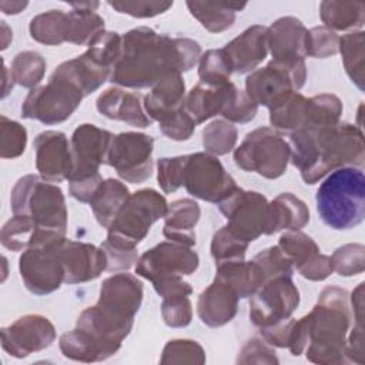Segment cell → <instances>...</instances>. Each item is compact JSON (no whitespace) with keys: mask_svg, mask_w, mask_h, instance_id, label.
<instances>
[{"mask_svg":"<svg viewBox=\"0 0 365 365\" xmlns=\"http://www.w3.org/2000/svg\"><path fill=\"white\" fill-rule=\"evenodd\" d=\"M231 73V63L222 48L208 50L200 57L198 76L201 78V83L224 84L230 81Z\"/></svg>","mask_w":365,"mask_h":365,"instance_id":"cell-43","label":"cell"},{"mask_svg":"<svg viewBox=\"0 0 365 365\" xmlns=\"http://www.w3.org/2000/svg\"><path fill=\"white\" fill-rule=\"evenodd\" d=\"M73 10L67 13V41L77 46H88L104 31V20L94 11L100 3H70Z\"/></svg>","mask_w":365,"mask_h":365,"instance_id":"cell-31","label":"cell"},{"mask_svg":"<svg viewBox=\"0 0 365 365\" xmlns=\"http://www.w3.org/2000/svg\"><path fill=\"white\" fill-rule=\"evenodd\" d=\"M30 36L38 43L47 46H58L67 41V13L61 10H50L31 19Z\"/></svg>","mask_w":365,"mask_h":365,"instance_id":"cell-36","label":"cell"},{"mask_svg":"<svg viewBox=\"0 0 365 365\" xmlns=\"http://www.w3.org/2000/svg\"><path fill=\"white\" fill-rule=\"evenodd\" d=\"M200 207L190 198L174 201L168 205L163 234L173 242L187 247L195 245V225L200 220Z\"/></svg>","mask_w":365,"mask_h":365,"instance_id":"cell-28","label":"cell"},{"mask_svg":"<svg viewBox=\"0 0 365 365\" xmlns=\"http://www.w3.org/2000/svg\"><path fill=\"white\" fill-rule=\"evenodd\" d=\"M184 165H185V155L158 160L157 180L164 192H174L182 185Z\"/></svg>","mask_w":365,"mask_h":365,"instance_id":"cell-51","label":"cell"},{"mask_svg":"<svg viewBox=\"0 0 365 365\" xmlns=\"http://www.w3.org/2000/svg\"><path fill=\"white\" fill-rule=\"evenodd\" d=\"M215 279L231 287L238 298L251 297L259 288V279L252 262L244 259L217 264Z\"/></svg>","mask_w":365,"mask_h":365,"instance_id":"cell-34","label":"cell"},{"mask_svg":"<svg viewBox=\"0 0 365 365\" xmlns=\"http://www.w3.org/2000/svg\"><path fill=\"white\" fill-rule=\"evenodd\" d=\"M10 204L14 215H29L40 230L66 234L67 210L60 187L33 174L24 175L11 190Z\"/></svg>","mask_w":365,"mask_h":365,"instance_id":"cell-5","label":"cell"},{"mask_svg":"<svg viewBox=\"0 0 365 365\" xmlns=\"http://www.w3.org/2000/svg\"><path fill=\"white\" fill-rule=\"evenodd\" d=\"M41 230L29 215H14L1 228V244L11 251H24L33 245Z\"/></svg>","mask_w":365,"mask_h":365,"instance_id":"cell-40","label":"cell"},{"mask_svg":"<svg viewBox=\"0 0 365 365\" xmlns=\"http://www.w3.org/2000/svg\"><path fill=\"white\" fill-rule=\"evenodd\" d=\"M111 76V68L97 60L91 53L64 61L51 74L53 78L64 80L86 97L94 93Z\"/></svg>","mask_w":365,"mask_h":365,"instance_id":"cell-22","label":"cell"},{"mask_svg":"<svg viewBox=\"0 0 365 365\" xmlns=\"http://www.w3.org/2000/svg\"><path fill=\"white\" fill-rule=\"evenodd\" d=\"M220 211L228 220L225 225L237 238L254 241L267 234L268 228V201L257 191L237 188L232 194L218 202Z\"/></svg>","mask_w":365,"mask_h":365,"instance_id":"cell-14","label":"cell"},{"mask_svg":"<svg viewBox=\"0 0 365 365\" xmlns=\"http://www.w3.org/2000/svg\"><path fill=\"white\" fill-rule=\"evenodd\" d=\"M161 315L165 325L168 327H187L192 318V309L188 297L164 298L161 304Z\"/></svg>","mask_w":365,"mask_h":365,"instance_id":"cell-52","label":"cell"},{"mask_svg":"<svg viewBox=\"0 0 365 365\" xmlns=\"http://www.w3.org/2000/svg\"><path fill=\"white\" fill-rule=\"evenodd\" d=\"M167 210L165 198L153 188L130 194L107 228V241L123 248L135 250L148 234L151 225L165 217Z\"/></svg>","mask_w":365,"mask_h":365,"instance_id":"cell-6","label":"cell"},{"mask_svg":"<svg viewBox=\"0 0 365 365\" xmlns=\"http://www.w3.org/2000/svg\"><path fill=\"white\" fill-rule=\"evenodd\" d=\"M235 141L237 128L224 120H215L202 130V145L211 154L224 155L230 153Z\"/></svg>","mask_w":365,"mask_h":365,"instance_id":"cell-44","label":"cell"},{"mask_svg":"<svg viewBox=\"0 0 365 365\" xmlns=\"http://www.w3.org/2000/svg\"><path fill=\"white\" fill-rule=\"evenodd\" d=\"M153 145L154 140L143 133L128 131L113 135L106 164L127 182H144L153 174Z\"/></svg>","mask_w":365,"mask_h":365,"instance_id":"cell-12","label":"cell"},{"mask_svg":"<svg viewBox=\"0 0 365 365\" xmlns=\"http://www.w3.org/2000/svg\"><path fill=\"white\" fill-rule=\"evenodd\" d=\"M309 221V210L305 202L291 192H282L268 202L267 235L281 230L298 231Z\"/></svg>","mask_w":365,"mask_h":365,"instance_id":"cell-30","label":"cell"},{"mask_svg":"<svg viewBox=\"0 0 365 365\" xmlns=\"http://www.w3.org/2000/svg\"><path fill=\"white\" fill-rule=\"evenodd\" d=\"M185 84L180 73L158 81L144 97V110L151 120L158 123L184 107Z\"/></svg>","mask_w":365,"mask_h":365,"instance_id":"cell-26","label":"cell"},{"mask_svg":"<svg viewBox=\"0 0 365 365\" xmlns=\"http://www.w3.org/2000/svg\"><path fill=\"white\" fill-rule=\"evenodd\" d=\"M182 185L191 195L217 204L238 188L220 160L207 153L185 155Z\"/></svg>","mask_w":365,"mask_h":365,"instance_id":"cell-13","label":"cell"},{"mask_svg":"<svg viewBox=\"0 0 365 365\" xmlns=\"http://www.w3.org/2000/svg\"><path fill=\"white\" fill-rule=\"evenodd\" d=\"M68 191L70 195L81 202H90L91 198L94 197V194L97 192V190L100 188L101 182H103V177L98 174L91 175V177H84V178H78V180H71L68 181Z\"/></svg>","mask_w":365,"mask_h":365,"instance_id":"cell-57","label":"cell"},{"mask_svg":"<svg viewBox=\"0 0 365 365\" xmlns=\"http://www.w3.org/2000/svg\"><path fill=\"white\" fill-rule=\"evenodd\" d=\"M307 29L295 17H281L267 29V47L274 61L292 63L304 60Z\"/></svg>","mask_w":365,"mask_h":365,"instance_id":"cell-21","label":"cell"},{"mask_svg":"<svg viewBox=\"0 0 365 365\" xmlns=\"http://www.w3.org/2000/svg\"><path fill=\"white\" fill-rule=\"evenodd\" d=\"M198 255L190 247L178 242H160L145 251L137 261L135 272L153 282L154 289L184 275L192 274L198 268Z\"/></svg>","mask_w":365,"mask_h":365,"instance_id":"cell-10","label":"cell"},{"mask_svg":"<svg viewBox=\"0 0 365 365\" xmlns=\"http://www.w3.org/2000/svg\"><path fill=\"white\" fill-rule=\"evenodd\" d=\"M101 250L107 258V269L106 271H123L128 269L138 261L137 251L130 248H123L108 242L107 240L101 244Z\"/></svg>","mask_w":365,"mask_h":365,"instance_id":"cell-55","label":"cell"},{"mask_svg":"<svg viewBox=\"0 0 365 365\" xmlns=\"http://www.w3.org/2000/svg\"><path fill=\"white\" fill-rule=\"evenodd\" d=\"M56 339L54 325L41 315H26L1 329L4 351L16 358L48 348Z\"/></svg>","mask_w":365,"mask_h":365,"instance_id":"cell-17","label":"cell"},{"mask_svg":"<svg viewBox=\"0 0 365 365\" xmlns=\"http://www.w3.org/2000/svg\"><path fill=\"white\" fill-rule=\"evenodd\" d=\"M27 131L17 121L1 115L0 118V155L1 158H16L24 153Z\"/></svg>","mask_w":365,"mask_h":365,"instance_id":"cell-46","label":"cell"},{"mask_svg":"<svg viewBox=\"0 0 365 365\" xmlns=\"http://www.w3.org/2000/svg\"><path fill=\"white\" fill-rule=\"evenodd\" d=\"M238 299V295L231 287L214 279V282L198 297V317L205 325L212 328L225 325L235 317Z\"/></svg>","mask_w":365,"mask_h":365,"instance_id":"cell-24","label":"cell"},{"mask_svg":"<svg viewBox=\"0 0 365 365\" xmlns=\"http://www.w3.org/2000/svg\"><path fill=\"white\" fill-rule=\"evenodd\" d=\"M46 70V61L44 58L34 51H23L19 53L10 68V77L13 84H19L21 87L27 88H34L37 86Z\"/></svg>","mask_w":365,"mask_h":365,"instance_id":"cell-42","label":"cell"},{"mask_svg":"<svg viewBox=\"0 0 365 365\" xmlns=\"http://www.w3.org/2000/svg\"><path fill=\"white\" fill-rule=\"evenodd\" d=\"M305 77L304 60L292 63L272 60L247 77L245 93L257 106L261 104L272 110L298 91L304 86Z\"/></svg>","mask_w":365,"mask_h":365,"instance_id":"cell-8","label":"cell"},{"mask_svg":"<svg viewBox=\"0 0 365 365\" xmlns=\"http://www.w3.org/2000/svg\"><path fill=\"white\" fill-rule=\"evenodd\" d=\"M319 14L332 31L359 29L365 21V6L362 1H322Z\"/></svg>","mask_w":365,"mask_h":365,"instance_id":"cell-35","label":"cell"},{"mask_svg":"<svg viewBox=\"0 0 365 365\" xmlns=\"http://www.w3.org/2000/svg\"><path fill=\"white\" fill-rule=\"evenodd\" d=\"M36 168L48 182L68 180L73 171V155L68 140L61 131H43L34 140Z\"/></svg>","mask_w":365,"mask_h":365,"instance_id":"cell-18","label":"cell"},{"mask_svg":"<svg viewBox=\"0 0 365 365\" xmlns=\"http://www.w3.org/2000/svg\"><path fill=\"white\" fill-rule=\"evenodd\" d=\"M278 247L307 279L324 281L332 272L331 258L319 252L317 242L304 232L291 231L281 235Z\"/></svg>","mask_w":365,"mask_h":365,"instance_id":"cell-19","label":"cell"},{"mask_svg":"<svg viewBox=\"0 0 365 365\" xmlns=\"http://www.w3.org/2000/svg\"><path fill=\"white\" fill-rule=\"evenodd\" d=\"M238 362H262V364H278L275 352L262 344L258 339H251L241 351V356H238Z\"/></svg>","mask_w":365,"mask_h":365,"instance_id":"cell-56","label":"cell"},{"mask_svg":"<svg viewBox=\"0 0 365 365\" xmlns=\"http://www.w3.org/2000/svg\"><path fill=\"white\" fill-rule=\"evenodd\" d=\"M64 240V235H54L29 247L21 254L20 275L30 292L46 295L58 289L64 282V267L60 255Z\"/></svg>","mask_w":365,"mask_h":365,"instance_id":"cell-9","label":"cell"},{"mask_svg":"<svg viewBox=\"0 0 365 365\" xmlns=\"http://www.w3.org/2000/svg\"><path fill=\"white\" fill-rule=\"evenodd\" d=\"M291 161L307 184H315L329 171L341 167L364 165V138L349 123L297 130L289 135Z\"/></svg>","mask_w":365,"mask_h":365,"instance_id":"cell-3","label":"cell"},{"mask_svg":"<svg viewBox=\"0 0 365 365\" xmlns=\"http://www.w3.org/2000/svg\"><path fill=\"white\" fill-rule=\"evenodd\" d=\"M339 37L325 26L307 30L305 54L317 58H325L338 53Z\"/></svg>","mask_w":365,"mask_h":365,"instance_id":"cell-49","label":"cell"},{"mask_svg":"<svg viewBox=\"0 0 365 365\" xmlns=\"http://www.w3.org/2000/svg\"><path fill=\"white\" fill-rule=\"evenodd\" d=\"M27 6V1H0V9L4 14H17Z\"/></svg>","mask_w":365,"mask_h":365,"instance_id":"cell-60","label":"cell"},{"mask_svg":"<svg viewBox=\"0 0 365 365\" xmlns=\"http://www.w3.org/2000/svg\"><path fill=\"white\" fill-rule=\"evenodd\" d=\"M259 287L277 277H292V262L279 247H269L252 258Z\"/></svg>","mask_w":365,"mask_h":365,"instance_id":"cell-41","label":"cell"},{"mask_svg":"<svg viewBox=\"0 0 365 365\" xmlns=\"http://www.w3.org/2000/svg\"><path fill=\"white\" fill-rule=\"evenodd\" d=\"M115 11L128 14L138 19L154 17L157 14L165 13L173 7V1H148V0H137V1H108Z\"/></svg>","mask_w":365,"mask_h":365,"instance_id":"cell-53","label":"cell"},{"mask_svg":"<svg viewBox=\"0 0 365 365\" xmlns=\"http://www.w3.org/2000/svg\"><path fill=\"white\" fill-rule=\"evenodd\" d=\"M205 355L195 341L174 339L170 341L161 356V364H204Z\"/></svg>","mask_w":365,"mask_h":365,"instance_id":"cell-48","label":"cell"},{"mask_svg":"<svg viewBox=\"0 0 365 365\" xmlns=\"http://www.w3.org/2000/svg\"><path fill=\"white\" fill-rule=\"evenodd\" d=\"M201 47L191 38H171L150 27H137L121 36V54L110 81L128 88H144L174 73L191 70Z\"/></svg>","mask_w":365,"mask_h":365,"instance_id":"cell-1","label":"cell"},{"mask_svg":"<svg viewBox=\"0 0 365 365\" xmlns=\"http://www.w3.org/2000/svg\"><path fill=\"white\" fill-rule=\"evenodd\" d=\"M329 258L332 271L342 277L361 274L365 268V248L361 244H346L339 247Z\"/></svg>","mask_w":365,"mask_h":365,"instance_id":"cell-47","label":"cell"},{"mask_svg":"<svg viewBox=\"0 0 365 365\" xmlns=\"http://www.w3.org/2000/svg\"><path fill=\"white\" fill-rule=\"evenodd\" d=\"M364 282H361L356 289L352 292V307H354V317L356 324L362 325V309H364Z\"/></svg>","mask_w":365,"mask_h":365,"instance_id":"cell-59","label":"cell"},{"mask_svg":"<svg viewBox=\"0 0 365 365\" xmlns=\"http://www.w3.org/2000/svg\"><path fill=\"white\" fill-rule=\"evenodd\" d=\"M64 267V282L80 284L96 279L107 269L104 251L91 244L64 240L60 250Z\"/></svg>","mask_w":365,"mask_h":365,"instance_id":"cell-20","label":"cell"},{"mask_svg":"<svg viewBox=\"0 0 365 365\" xmlns=\"http://www.w3.org/2000/svg\"><path fill=\"white\" fill-rule=\"evenodd\" d=\"M294 321L295 319L288 318V319L277 322L274 325L264 327V328H261V334L268 344H271L274 346H279V348H285V346L288 348Z\"/></svg>","mask_w":365,"mask_h":365,"instance_id":"cell-58","label":"cell"},{"mask_svg":"<svg viewBox=\"0 0 365 365\" xmlns=\"http://www.w3.org/2000/svg\"><path fill=\"white\" fill-rule=\"evenodd\" d=\"M351 324L348 292L339 287H327L312 311L294 321L288 348L292 355L305 354L315 364H342L346 334Z\"/></svg>","mask_w":365,"mask_h":365,"instance_id":"cell-2","label":"cell"},{"mask_svg":"<svg viewBox=\"0 0 365 365\" xmlns=\"http://www.w3.org/2000/svg\"><path fill=\"white\" fill-rule=\"evenodd\" d=\"M307 98L299 93H292L282 104L269 110V123L274 128L294 133L305 123Z\"/></svg>","mask_w":365,"mask_h":365,"instance_id":"cell-39","label":"cell"},{"mask_svg":"<svg viewBox=\"0 0 365 365\" xmlns=\"http://www.w3.org/2000/svg\"><path fill=\"white\" fill-rule=\"evenodd\" d=\"M195 125L197 124L184 107L160 121V130L163 131V134L175 141L188 140L192 135Z\"/></svg>","mask_w":365,"mask_h":365,"instance_id":"cell-54","label":"cell"},{"mask_svg":"<svg viewBox=\"0 0 365 365\" xmlns=\"http://www.w3.org/2000/svg\"><path fill=\"white\" fill-rule=\"evenodd\" d=\"M232 86L234 84L231 81L224 84L198 83L190 90L187 98L184 100L185 111L195 124H201L205 120L221 114Z\"/></svg>","mask_w":365,"mask_h":365,"instance_id":"cell-27","label":"cell"},{"mask_svg":"<svg viewBox=\"0 0 365 365\" xmlns=\"http://www.w3.org/2000/svg\"><path fill=\"white\" fill-rule=\"evenodd\" d=\"M289 157V144L268 127L248 133L234 151V161L241 170L258 173L269 180L278 178L285 173Z\"/></svg>","mask_w":365,"mask_h":365,"instance_id":"cell-7","label":"cell"},{"mask_svg":"<svg viewBox=\"0 0 365 365\" xmlns=\"http://www.w3.org/2000/svg\"><path fill=\"white\" fill-rule=\"evenodd\" d=\"M128 197V188L118 180L108 178L103 181L90 201V207L98 224L108 228Z\"/></svg>","mask_w":365,"mask_h":365,"instance_id":"cell-33","label":"cell"},{"mask_svg":"<svg viewBox=\"0 0 365 365\" xmlns=\"http://www.w3.org/2000/svg\"><path fill=\"white\" fill-rule=\"evenodd\" d=\"M257 110L258 106L248 97V94L232 86L221 115H224L228 121L244 124L255 117Z\"/></svg>","mask_w":365,"mask_h":365,"instance_id":"cell-50","label":"cell"},{"mask_svg":"<svg viewBox=\"0 0 365 365\" xmlns=\"http://www.w3.org/2000/svg\"><path fill=\"white\" fill-rule=\"evenodd\" d=\"M364 31H355L341 37L338 46V51L342 54L345 71L359 90H364Z\"/></svg>","mask_w":365,"mask_h":365,"instance_id":"cell-38","label":"cell"},{"mask_svg":"<svg viewBox=\"0 0 365 365\" xmlns=\"http://www.w3.org/2000/svg\"><path fill=\"white\" fill-rule=\"evenodd\" d=\"M232 71L240 74L252 71L267 56V27L252 26L230 41L224 48Z\"/></svg>","mask_w":365,"mask_h":365,"instance_id":"cell-23","label":"cell"},{"mask_svg":"<svg viewBox=\"0 0 365 365\" xmlns=\"http://www.w3.org/2000/svg\"><path fill=\"white\" fill-rule=\"evenodd\" d=\"M248 242L237 238L227 227L218 230L211 241V255L215 264L244 259Z\"/></svg>","mask_w":365,"mask_h":365,"instance_id":"cell-45","label":"cell"},{"mask_svg":"<svg viewBox=\"0 0 365 365\" xmlns=\"http://www.w3.org/2000/svg\"><path fill=\"white\" fill-rule=\"evenodd\" d=\"M98 301L135 315L143 301V284L130 274H115L103 282Z\"/></svg>","mask_w":365,"mask_h":365,"instance_id":"cell-29","label":"cell"},{"mask_svg":"<svg viewBox=\"0 0 365 365\" xmlns=\"http://www.w3.org/2000/svg\"><path fill=\"white\" fill-rule=\"evenodd\" d=\"M81 91L64 80L50 77L48 84L33 88L23 106L21 117L36 118L43 124H58L66 121L80 106Z\"/></svg>","mask_w":365,"mask_h":365,"instance_id":"cell-11","label":"cell"},{"mask_svg":"<svg viewBox=\"0 0 365 365\" xmlns=\"http://www.w3.org/2000/svg\"><path fill=\"white\" fill-rule=\"evenodd\" d=\"M247 3H221V1H187L190 13L210 33H221L232 27L235 11L242 10Z\"/></svg>","mask_w":365,"mask_h":365,"instance_id":"cell-32","label":"cell"},{"mask_svg":"<svg viewBox=\"0 0 365 365\" xmlns=\"http://www.w3.org/2000/svg\"><path fill=\"white\" fill-rule=\"evenodd\" d=\"M113 134L94 124L78 125L71 135L73 171L68 178L78 180L98 174L101 164L107 163V153Z\"/></svg>","mask_w":365,"mask_h":365,"instance_id":"cell-16","label":"cell"},{"mask_svg":"<svg viewBox=\"0 0 365 365\" xmlns=\"http://www.w3.org/2000/svg\"><path fill=\"white\" fill-rule=\"evenodd\" d=\"M97 110L107 118L124 121L133 127L145 128L151 118L144 113L141 96L121 88H108L97 98Z\"/></svg>","mask_w":365,"mask_h":365,"instance_id":"cell-25","label":"cell"},{"mask_svg":"<svg viewBox=\"0 0 365 365\" xmlns=\"http://www.w3.org/2000/svg\"><path fill=\"white\" fill-rule=\"evenodd\" d=\"M317 211L334 230H349L365 217V175L362 168L334 170L317 190Z\"/></svg>","mask_w":365,"mask_h":365,"instance_id":"cell-4","label":"cell"},{"mask_svg":"<svg viewBox=\"0 0 365 365\" xmlns=\"http://www.w3.org/2000/svg\"><path fill=\"white\" fill-rule=\"evenodd\" d=\"M342 114V103L334 94H319L307 100L305 130L324 128L339 123Z\"/></svg>","mask_w":365,"mask_h":365,"instance_id":"cell-37","label":"cell"},{"mask_svg":"<svg viewBox=\"0 0 365 365\" xmlns=\"http://www.w3.org/2000/svg\"><path fill=\"white\" fill-rule=\"evenodd\" d=\"M299 304V292L291 277H277L264 282L250 297V319L259 328L291 318Z\"/></svg>","mask_w":365,"mask_h":365,"instance_id":"cell-15","label":"cell"}]
</instances>
